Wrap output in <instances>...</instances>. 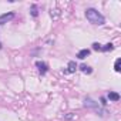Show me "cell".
Instances as JSON below:
<instances>
[{
  "label": "cell",
  "instance_id": "1",
  "mask_svg": "<svg viewBox=\"0 0 121 121\" xmlns=\"http://www.w3.org/2000/svg\"><path fill=\"white\" fill-rule=\"evenodd\" d=\"M86 17H87V20H88L90 23H93V24L101 26V24L105 23L104 16H103L100 12H97L95 9H87V10H86Z\"/></svg>",
  "mask_w": 121,
  "mask_h": 121
},
{
  "label": "cell",
  "instance_id": "2",
  "mask_svg": "<svg viewBox=\"0 0 121 121\" xmlns=\"http://www.w3.org/2000/svg\"><path fill=\"white\" fill-rule=\"evenodd\" d=\"M84 107H88V108H93V110H95V111H97L100 115H104V114H105V111L100 108L98 103H95V101H94V100H91L90 97H87V98L84 100Z\"/></svg>",
  "mask_w": 121,
  "mask_h": 121
},
{
  "label": "cell",
  "instance_id": "3",
  "mask_svg": "<svg viewBox=\"0 0 121 121\" xmlns=\"http://www.w3.org/2000/svg\"><path fill=\"white\" fill-rule=\"evenodd\" d=\"M13 17H14V13H13V12H9V13L2 14V16H0V26L6 24V23H7V22H10Z\"/></svg>",
  "mask_w": 121,
  "mask_h": 121
},
{
  "label": "cell",
  "instance_id": "4",
  "mask_svg": "<svg viewBox=\"0 0 121 121\" xmlns=\"http://www.w3.org/2000/svg\"><path fill=\"white\" fill-rule=\"evenodd\" d=\"M36 67L39 69V71H40L41 74H46L47 70H48V66H47L44 61H37V63H36Z\"/></svg>",
  "mask_w": 121,
  "mask_h": 121
},
{
  "label": "cell",
  "instance_id": "5",
  "mask_svg": "<svg viewBox=\"0 0 121 121\" xmlns=\"http://www.w3.org/2000/svg\"><path fill=\"white\" fill-rule=\"evenodd\" d=\"M107 98H108L110 101L117 103V101L120 100V94H118V93H115V91H110V93H108V95H107Z\"/></svg>",
  "mask_w": 121,
  "mask_h": 121
},
{
  "label": "cell",
  "instance_id": "6",
  "mask_svg": "<svg viewBox=\"0 0 121 121\" xmlns=\"http://www.w3.org/2000/svg\"><path fill=\"white\" fill-rule=\"evenodd\" d=\"M90 54V50L88 48H83V50H80L78 53H77V58H80V60H84L87 56Z\"/></svg>",
  "mask_w": 121,
  "mask_h": 121
},
{
  "label": "cell",
  "instance_id": "7",
  "mask_svg": "<svg viewBox=\"0 0 121 121\" xmlns=\"http://www.w3.org/2000/svg\"><path fill=\"white\" fill-rule=\"evenodd\" d=\"M76 70H77V64H76V61H70V63H69V67H67V70H66L64 73H66V74H67V73H74Z\"/></svg>",
  "mask_w": 121,
  "mask_h": 121
},
{
  "label": "cell",
  "instance_id": "8",
  "mask_svg": "<svg viewBox=\"0 0 121 121\" xmlns=\"http://www.w3.org/2000/svg\"><path fill=\"white\" fill-rule=\"evenodd\" d=\"M80 70H81L83 73H87V74H91V73H93L91 67H88V66H86V64H83V66L80 67Z\"/></svg>",
  "mask_w": 121,
  "mask_h": 121
},
{
  "label": "cell",
  "instance_id": "9",
  "mask_svg": "<svg viewBox=\"0 0 121 121\" xmlns=\"http://www.w3.org/2000/svg\"><path fill=\"white\" fill-rule=\"evenodd\" d=\"M114 70L118 73L120 70H121V58H117L115 60V64H114Z\"/></svg>",
  "mask_w": 121,
  "mask_h": 121
},
{
  "label": "cell",
  "instance_id": "10",
  "mask_svg": "<svg viewBox=\"0 0 121 121\" xmlns=\"http://www.w3.org/2000/svg\"><path fill=\"white\" fill-rule=\"evenodd\" d=\"M112 48H114V46H112L111 43H107L105 46H103V47H101V50H103V51H111Z\"/></svg>",
  "mask_w": 121,
  "mask_h": 121
},
{
  "label": "cell",
  "instance_id": "11",
  "mask_svg": "<svg viewBox=\"0 0 121 121\" xmlns=\"http://www.w3.org/2000/svg\"><path fill=\"white\" fill-rule=\"evenodd\" d=\"M37 14H39L37 7H36V4H33V6H31V16H33V17H37Z\"/></svg>",
  "mask_w": 121,
  "mask_h": 121
},
{
  "label": "cell",
  "instance_id": "12",
  "mask_svg": "<svg viewBox=\"0 0 121 121\" xmlns=\"http://www.w3.org/2000/svg\"><path fill=\"white\" fill-rule=\"evenodd\" d=\"M93 48H94V50H101V44L94 43V44H93Z\"/></svg>",
  "mask_w": 121,
  "mask_h": 121
},
{
  "label": "cell",
  "instance_id": "13",
  "mask_svg": "<svg viewBox=\"0 0 121 121\" xmlns=\"http://www.w3.org/2000/svg\"><path fill=\"white\" fill-rule=\"evenodd\" d=\"M101 104H103V105H105V104H107V103H105V98H101Z\"/></svg>",
  "mask_w": 121,
  "mask_h": 121
},
{
  "label": "cell",
  "instance_id": "14",
  "mask_svg": "<svg viewBox=\"0 0 121 121\" xmlns=\"http://www.w3.org/2000/svg\"><path fill=\"white\" fill-rule=\"evenodd\" d=\"M0 48H2V43H0Z\"/></svg>",
  "mask_w": 121,
  "mask_h": 121
}]
</instances>
